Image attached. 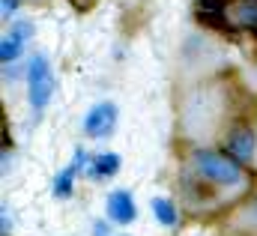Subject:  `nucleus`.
<instances>
[{
	"label": "nucleus",
	"instance_id": "7ed1b4c3",
	"mask_svg": "<svg viewBox=\"0 0 257 236\" xmlns=\"http://www.w3.org/2000/svg\"><path fill=\"white\" fill-rule=\"evenodd\" d=\"M114 123H117V108L111 102H99L90 108V114L84 117V132L90 138H108L114 132Z\"/></svg>",
	"mask_w": 257,
	"mask_h": 236
},
{
	"label": "nucleus",
	"instance_id": "ddd939ff",
	"mask_svg": "<svg viewBox=\"0 0 257 236\" xmlns=\"http://www.w3.org/2000/svg\"><path fill=\"white\" fill-rule=\"evenodd\" d=\"M15 9H18V0H3V15H9Z\"/></svg>",
	"mask_w": 257,
	"mask_h": 236
},
{
	"label": "nucleus",
	"instance_id": "1a4fd4ad",
	"mask_svg": "<svg viewBox=\"0 0 257 236\" xmlns=\"http://www.w3.org/2000/svg\"><path fill=\"white\" fill-rule=\"evenodd\" d=\"M233 27H257V0H236L230 9Z\"/></svg>",
	"mask_w": 257,
	"mask_h": 236
},
{
	"label": "nucleus",
	"instance_id": "9d476101",
	"mask_svg": "<svg viewBox=\"0 0 257 236\" xmlns=\"http://www.w3.org/2000/svg\"><path fill=\"white\" fill-rule=\"evenodd\" d=\"M120 171V156L117 153H102L93 159V177H114Z\"/></svg>",
	"mask_w": 257,
	"mask_h": 236
},
{
	"label": "nucleus",
	"instance_id": "20e7f679",
	"mask_svg": "<svg viewBox=\"0 0 257 236\" xmlns=\"http://www.w3.org/2000/svg\"><path fill=\"white\" fill-rule=\"evenodd\" d=\"M224 153L233 156L236 162H248L254 156V135L248 126H233L224 138Z\"/></svg>",
	"mask_w": 257,
	"mask_h": 236
},
{
	"label": "nucleus",
	"instance_id": "f257e3e1",
	"mask_svg": "<svg viewBox=\"0 0 257 236\" xmlns=\"http://www.w3.org/2000/svg\"><path fill=\"white\" fill-rule=\"evenodd\" d=\"M189 168L200 182L212 188H242L248 182L242 162H236L227 153H215V150H194Z\"/></svg>",
	"mask_w": 257,
	"mask_h": 236
},
{
	"label": "nucleus",
	"instance_id": "0eeeda50",
	"mask_svg": "<svg viewBox=\"0 0 257 236\" xmlns=\"http://www.w3.org/2000/svg\"><path fill=\"white\" fill-rule=\"evenodd\" d=\"M197 18L209 27H227V0H197Z\"/></svg>",
	"mask_w": 257,
	"mask_h": 236
},
{
	"label": "nucleus",
	"instance_id": "39448f33",
	"mask_svg": "<svg viewBox=\"0 0 257 236\" xmlns=\"http://www.w3.org/2000/svg\"><path fill=\"white\" fill-rule=\"evenodd\" d=\"M108 215H111V221H117V224L135 221L138 209H135V200H132V194H128L126 188H117V191L108 194Z\"/></svg>",
	"mask_w": 257,
	"mask_h": 236
},
{
	"label": "nucleus",
	"instance_id": "4468645a",
	"mask_svg": "<svg viewBox=\"0 0 257 236\" xmlns=\"http://www.w3.org/2000/svg\"><path fill=\"white\" fill-rule=\"evenodd\" d=\"M96 236H108V224H105V221L96 224Z\"/></svg>",
	"mask_w": 257,
	"mask_h": 236
},
{
	"label": "nucleus",
	"instance_id": "2eb2a0df",
	"mask_svg": "<svg viewBox=\"0 0 257 236\" xmlns=\"http://www.w3.org/2000/svg\"><path fill=\"white\" fill-rule=\"evenodd\" d=\"M75 3H87V0H75Z\"/></svg>",
	"mask_w": 257,
	"mask_h": 236
},
{
	"label": "nucleus",
	"instance_id": "f03ea898",
	"mask_svg": "<svg viewBox=\"0 0 257 236\" xmlns=\"http://www.w3.org/2000/svg\"><path fill=\"white\" fill-rule=\"evenodd\" d=\"M27 93H30V105L36 111H42L54 96V72L42 54H36L27 66Z\"/></svg>",
	"mask_w": 257,
	"mask_h": 236
},
{
	"label": "nucleus",
	"instance_id": "9b49d317",
	"mask_svg": "<svg viewBox=\"0 0 257 236\" xmlns=\"http://www.w3.org/2000/svg\"><path fill=\"white\" fill-rule=\"evenodd\" d=\"M236 227L245 230V233H257V197L254 200H248V203L239 209V215H236Z\"/></svg>",
	"mask_w": 257,
	"mask_h": 236
},
{
	"label": "nucleus",
	"instance_id": "f8f14e48",
	"mask_svg": "<svg viewBox=\"0 0 257 236\" xmlns=\"http://www.w3.org/2000/svg\"><path fill=\"white\" fill-rule=\"evenodd\" d=\"M153 212H156V218H159L165 227L177 224V209H174V203H171L168 197H153Z\"/></svg>",
	"mask_w": 257,
	"mask_h": 236
},
{
	"label": "nucleus",
	"instance_id": "6e6552de",
	"mask_svg": "<svg viewBox=\"0 0 257 236\" xmlns=\"http://www.w3.org/2000/svg\"><path fill=\"white\" fill-rule=\"evenodd\" d=\"M81 162H87V153H84V150H78L75 159H72V165H66L63 174L54 179V194H57V197H69V194H72V182H75V174H78Z\"/></svg>",
	"mask_w": 257,
	"mask_h": 236
},
{
	"label": "nucleus",
	"instance_id": "423d86ee",
	"mask_svg": "<svg viewBox=\"0 0 257 236\" xmlns=\"http://www.w3.org/2000/svg\"><path fill=\"white\" fill-rule=\"evenodd\" d=\"M27 39H30V24H27V21H18V24L12 27V33L3 36V42H0V60H3V63L15 60L21 54V45H24Z\"/></svg>",
	"mask_w": 257,
	"mask_h": 236
}]
</instances>
